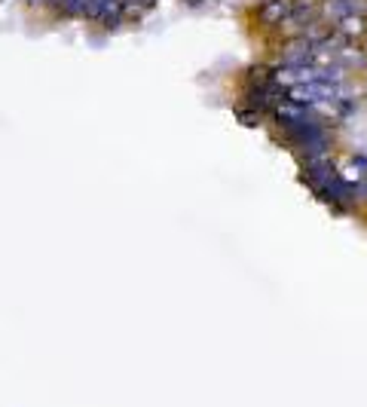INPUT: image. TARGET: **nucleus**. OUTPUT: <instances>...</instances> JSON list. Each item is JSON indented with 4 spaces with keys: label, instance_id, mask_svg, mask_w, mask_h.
Returning <instances> with one entry per match:
<instances>
[{
    "label": "nucleus",
    "instance_id": "1",
    "mask_svg": "<svg viewBox=\"0 0 367 407\" xmlns=\"http://www.w3.org/2000/svg\"><path fill=\"white\" fill-rule=\"evenodd\" d=\"M291 6L294 0H260L257 10H254V18L264 31H281V25L291 18Z\"/></svg>",
    "mask_w": 367,
    "mask_h": 407
},
{
    "label": "nucleus",
    "instance_id": "2",
    "mask_svg": "<svg viewBox=\"0 0 367 407\" xmlns=\"http://www.w3.org/2000/svg\"><path fill=\"white\" fill-rule=\"evenodd\" d=\"M321 18L327 25L340 22L346 16H367V0H318Z\"/></svg>",
    "mask_w": 367,
    "mask_h": 407
},
{
    "label": "nucleus",
    "instance_id": "3",
    "mask_svg": "<svg viewBox=\"0 0 367 407\" xmlns=\"http://www.w3.org/2000/svg\"><path fill=\"white\" fill-rule=\"evenodd\" d=\"M331 31L340 37H346V40L364 43L367 40V16H346V18H340V22H333Z\"/></svg>",
    "mask_w": 367,
    "mask_h": 407
},
{
    "label": "nucleus",
    "instance_id": "4",
    "mask_svg": "<svg viewBox=\"0 0 367 407\" xmlns=\"http://www.w3.org/2000/svg\"><path fill=\"white\" fill-rule=\"evenodd\" d=\"M62 16H86L89 10V0H49Z\"/></svg>",
    "mask_w": 367,
    "mask_h": 407
}]
</instances>
